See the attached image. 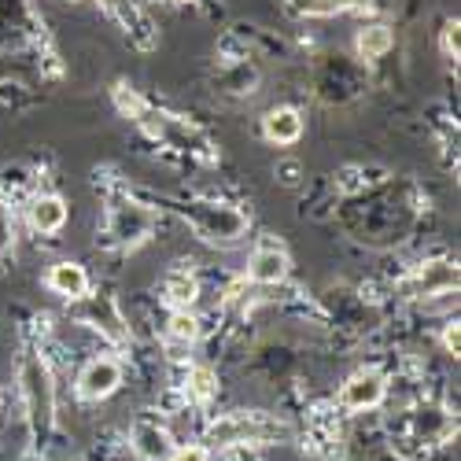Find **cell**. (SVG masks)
<instances>
[{"label":"cell","mask_w":461,"mask_h":461,"mask_svg":"<svg viewBox=\"0 0 461 461\" xmlns=\"http://www.w3.org/2000/svg\"><path fill=\"white\" fill-rule=\"evenodd\" d=\"M295 429L285 417L266 413V410H233L221 413L207 425V443L237 450V447H277V443H292Z\"/></svg>","instance_id":"obj_1"},{"label":"cell","mask_w":461,"mask_h":461,"mask_svg":"<svg viewBox=\"0 0 461 461\" xmlns=\"http://www.w3.org/2000/svg\"><path fill=\"white\" fill-rule=\"evenodd\" d=\"M19 388H23V406H26V420H30V436H33V450H45L52 425H56V392H52V376L49 366L26 355L19 366Z\"/></svg>","instance_id":"obj_2"},{"label":"cell","mask_w":461,"mask_h":461,"mask_svg":"<svg viewBox=\"0 0 461 461\" xmlns=\"http://www.w3.org/2000/svg\"><path fill=\"white\" fill-rule=\"evenodd\" d=\"M188 225L211 244H237L244 233H248V218L244 211L229 207V203H188V207H177Z\"/></svg>","instance_id":"obj_3"},{"label":"cell","mask_w":461,"mask_h":461,"mask_svg":"<svg viewBox=\"0 0 461 461\" xmlns=\"http://www.w3.org/2000/svg\"><path fill=\"white\" fill-rule=\"evenodd\" d=\"M74 303V318H78L82 325H89V329H96L104 339H111V343H126L130 339V329H126V321H122V314H119V306H114V299L111 295H100V292H86L82 299H70Z\"/></svg>","instance_id":"obj_4"},{"label":"cell","mask_w":461,"mask_h":461,"mask_svg":"<svg viewBox=\"0 0 461 461\" xmlns=\"http://www.w3.org/2000/svg\"><path fill=\"white\" fill-rule=\"evenodd\" d=\"M151 225H156L151 211L133 203V200H119V203L107 207V237H111V244H119V248H133V244L148 240Z\"/></svg>","instance_id":"obj_5"},{"label":"cell","mask_w":461,"mask_h":461,"mask_svg":"<svg viewBox=\"0 0 461 461\" xmlns=\"http://www.w3.org/2000/svg\"><path fill=\"white\" fill-rule=\"evenodd\" d=\"M457 288V266L447 258L436 262H420L417 270L399 285L406 299H432V295H450Z\"/></svg>","instance_id":"obj_6"},{"label":"cell","mask_w":461,"mask_h":461,"mask_svg":"<svg viewBox=\"0 0 461 461\" xmlns=\"http://www.w3.org/2000/svg\"><path fill=\"white\" fill-rule=\"evenodd\" d=\"M119 384H122V366L119 358H107V355H96L82 366L78 373V399L86 402H100L107 395L119 392Z\"/></svg>","instance_id":"obj_7"},{"label":"cell","mask_w":461,"mask_h":461,"mask_svg":"<svg viewBox=\"0 0 461 461\" xmlns=\"http://www.w3.org/2000/svg\"><path fill=\"white\" fill-rule=\"evenodd\" d=\"M174 436L163 420L156 417H137L130 429V450L137 454V461H167L174 454Z\"/></svg>","instance_id":"obj_8"},{"label":"cell","mask_w":461,"mask_h":461,"mask_svg":"<svg viewBox=\"0 0 461 461\" xmlns=\"http://www.w3.org/2000/svg\"><path fill=\"white\" fill-rule=\"evenodd\" d=\"M384 395H388V380H384V373L380 369H358L348 384H343L339 406L351 410V413H369L384 402Z\"/></svg>","instance_id":"obj_9"},{"label":"cell","mask_w":461,"mask_h":461,"mask_svg":"<svg viewBox=\"0 0 461 461\" xmlns=\"http://www.w3.org/2000/svg\"><path fill=\"white\" fill-rule=\"evenodd\" d=\"M288 251L274 240H262L255 251H251V262H248V281L251 285H262V288H274L288 277Z\"/></svg>","instance_id":"obj_10"},{"label":"cell","mask_w":461,"mask_h":461,"mask_svg":"<svg viewBox=\"0 0 461 461\" xmlns=\"http://www.w3.org/2000/svg\"><path fill=\"white\" fill-rule=\"evenodd\" d=\"M67 218H70V207H67L63 196H56V192H41V196L30 200V225H33L41 237L63 233Z\"/></svg>","instance_id":"obj_11"},{"label":"cell","mask_w":461,"mask_h":461,"mask_svg":"<svg viewBox=\"0 0 461 461\" xmlns=\"http://www.w3.org/2000/svg\"><path fill=\"white\" fill-rule=\"evenodd\" d=\"M262 137L277 148L299 144L303 140V114L295 107H270L262 119Z\"/></svg>","instance_id":"obj_12"},{"label":"cell","mask_w":461,"mask_h":461,"mask_svg":"<svg viewBox=\"0 0 461 461\" xmlns=\"http://www.w3.org/2000/svg\"><path fill=\"white\" fill-rule=\"evenodd\" d=\"M49 288L63 299H82L89 292V274L82 262H56L49 270Z\"/></svg>","instance_id":"obj_13"},{"label":"cell","mask_w":461,"mask_h":461,"mask_svg":"<svg viewBox=\"0 0 461 461\" xmlns=\"http://www.w3.org/2000/svg\"><path fill=\"white\" fill-rule=\"evenodd\" d=\"M163 299L174 306V311H192L200 299V281L188 270H170L163 281Z\"/></svg>","instance_id":"obj_14"},{"label":"cell","mask_w":461,"mask_h":461,"mask_svg":"<svg viewBox=\"0 0 461 461\" xmlns=\"http://www.w3.org/2000/svg\"><path fill=\"white\" fill-rule=\"evenodd\" d=\"M181 388H185V399H188L192 406H207V402L218 395V376H214V369H207V366H188Z\"/></svg>","instance_id":"obj_15"},{"label":"cell","mask_w":461,"mask_h":461,"mask_svg":"<svg viewBox=\"0 0 461 461\" xmlns=\"http://www.w3.org/2000/svg\"><path fill=\"white\" fill-rule=\"evenodd\" d=\"M355 49H358L362 59H380V56H388L395 49V33L388 26H380V23L362 26L358 37H355Z\"/></svg>","instance_id":"obj_16"},{"label":"cell","mask_w":461,"mask_h":461,"mask_svg":"<svg viewBox=\"0 0 461 461\" xmlns=\"http://www.w3.org/2000/svg\"><path fill=\"white\" fill-rule=\"evenodd\" d=\"M167 336H170L174 343H196V339H200V318L192 314V311H170Z\"/></svg>","instance_id":"obj_17"},{"label":"cell","mask_w":461,"mask_h":461,"mask_svg":"<svg viewBox=\"0 0 461 461\" xmlns=\"http://www.w3.org/2000/svg\"><path fill=\"white\" fill-rule=\"evenodd\" d=\"M15 248V211L8 200H0V255Z\"/></svg>","instance_id":"obj_18"},{"label":"cell","mask_w":461,"mask_h":461,"mask_svg":"<svg viewBox=\"0 0 461 461\" xmlns=\"http://www.w3.org/2000/svg\"><path fill=\"white\" fill-rule=\"evenodd\" d=\"M114 104H119V111L130 114V119H144V114H148V104H144L133 89H126V86L114 89Z\"/></svg>","instance_id":"obj_19"},{"label":"cell","mask_w":461,"mask_h":461,"mask_svg":"<svg viewBox=\"0 0 461 461\" xmlns=\"http://www.w3.org/2000/svg\"><path fill=\"white\" fill-rule=\"evenodd\" d=\"M104 8H107V12H114V15H119V19H122V23H126V26L133 30V33L148 30V23H144V19H140V15L133 12V5H130V0H104Z\"/></svg>","instance_id":"obj_20"},{"label":"cell","mask_w":461,"mask_h":461,"mask_svg":"<svg viewBox=\"0 0 461 461\" xmlns=\"http://www.w3.org/2000/svg\"><path fill=\"white\" fill-rule=\"evenodd\" d=\"M167 461H211V447H203V443H177Z\"/></svg>","instance_id":"obj_21"},{"label":"cell","mask_w":461,"mask_h":461,"mask_svg":"<svg viewBox=\"0 0 461 461\" xmlns=\"http://www.w3.org/2000/svg\"><path fill=\"white\" fill-rule=\"evenodd\" d=\"M366 0H311L306 5V15H332V12H343V8H358Z\"/></svg>","instance_id":"obj_22"},{"label":"cell","mask_w":461,"mask_h":461,"mask_svg":"<svg viewBox=\"0 0 461 461\" xmlns=\"http://www.w3.org/2000/svg\"><path fill=\"white\" fill-rule=\"evenodd\" d=\"M443 348H447V355H457V348H461V332H457V321L454 318L443 325Z\"/></svg>","instance_id":"obj_23"},{"label":"cell","mask_w":461,"mask_h":461,"mask_svg":"<svg viewBox=\"0 0 461 461\" xmlns=\"http://www.w3.org/2000/svg\"><path fill=\"white\" fill-rule=\"evenodd\" d=\"M299 174H303V167H299V163H285V167H281V181H285V185H295V181H299Z\"/></svg>","instance_id":"obj_24"},{"label":"cell","mask_w":461,"mask_h":461,"mask_svg":"<svg viewBox=\"0 0 461 461\" xmlns=\"http://www.w3.org/2000/svg\"><path fill=\"white\" fill-rule=\"evenodd\" d=\"M174 5H192V0H174Z\"/></svg>","instance_id":"obj_25"},{"label":"cell","mask_w":461,"mask_h":461,"mask_svg":"<svg viewBox=\"0 0 461 461\" xmlns=\"http://www.w3.org/2000/svg\"><path fill=\"white\" fill-rule=\"evenodd\" d=\"M0 406H5V399H0Z\"/></svg>","instance_id":"obj_26"}]
</instances>
